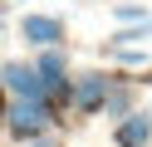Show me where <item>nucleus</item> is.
<instances>
[{"mask_svg":"<svg viewBox=\"0 0 152 147\" xmlns=\"http://www.w3.org/2000/svg\"><path fill=\"white\" fill-rule=\"evenodd\" d=\"M54 123H59V108L44 103V98H10V108H5V132L20 147L44 137V132H54Z\"/></svg>","mask_w":152,"mask_h":147,"instance_id":"f257e3e1","label":"nucleus"},{"mask_svg":"<svg viewBox=\"0 0 152 147\" xmlns=\"http://www.w3.org/2000/svg\"><path fill=\"white\" fill-rule=\"evenodd\" d=\"M113 20L118 25H142V20H152V10L137 5V0H123V5H113Z\"/></svg>","mask_w":152,"mask_h":147,"instance_id":"6e6552de","label":"nucleus"},{"mask_svg":"<svg viewBox=\"0 0 152 147\" xmlns=\"http://www.w3.org/2000/svg\"><path fill=\"white\" fill-rule=\"evenodd\" d=\"M20 39L30 49H59L64 39H69V25H64V15H39V10H30V15H20Z\"/></svg>","mask_w":152,"mask_h":147,"instance_id":"7ed1b4c3","label":"nucleus"},{"mask_svg":"<svg viewBox=\"0 0 152 147\" xmlns=\"http://www.w3.org/2000/svg\"><path fill=\"white\" fill-rule=\"evenodd\" d=\"M5 108H10V93L0 88V127H5Z\"/></svg>","mask_w":152,"mask_h":147,"instance_id":"9d476101","label":"nucleus"},{"mask_svg":"<svg viewBox=\"0 0 152 147\" xmlns=\"http://www.w3.org/2000/svg\"><path fill=\"white\" fill-rule=\"evenodd\" d=\"M113 78H118V74H103V69H83V74H74V88H69L74 118L103 113V103H108V93H113Z\"/></svg>","mask_w":152,"mask_h":147,"instance_id":"f03ea898","label":"nucleus"},{"mask_svg":"<svg viewBox=\"0 0 152 147\" xmlns=\"http://www.w3.org/2000/svg\"><path fill=\"white\" fill-rule=\"evenodd\" d=\"M25 147H69L59 132H44V137H34V142H25Z\"/></svg>","mask_w":152,"mask_h":147,"instance_id":"1a4fd4ad","label":"nucleus"},{"mask_svg":"<svg viewBox=\"0 0 152 147\" xmlns=\"http://www.w3.org/2000/svg\"><path fill=\"white\" fill-rule=\"evenodd\" d=\"M142 113H147V118H152V98H147V108H142Z\"/></svg>","mask_w":152,"mask_h":147,"instance_id":"9b49d317","label":"nucleus"},{"mask_svg":"<svg viewBox=\"0 0 152 147\" xmlns=\"http://www.w3.org/2000/svg\"><path fill=\"white\" fill-rule=\"evenodd\" d=\"M103 113H108L113 123H123L128 113H137V83L118 74V78H113V93H108V103H103Z\"/></svg>","mask_w":152,"mask_h":147,"instance_id":"423d86ee","label":"nucleus"},{"mask_svg":"<svg viewBox=\"0 0 152 147\" xmlns=\"http://www.w3.org/2000/svg\"><path fill=\"white\" fill-rule=\"evenodd\" d=\"M113 147H152V118L137 108L123 123H113Z\"/></svg>","mask_w":152,"mask_h":147,"instance_id":"39448f33","label":"nucleus"},{"mask_svg":"<svg viewBox=\"0 0 152 147\" xmlns=\"http://www.w3.org/2000/svg\"><path fill=\"white\" fill-rule=\"evenodd\" d=\"M0 25H5V15H0Z\"/></svg>","mask_w":152,"mask_h":147,"instance_id":"f8f14e48","label":"nucleus"},{"mask_svg":"<svg viewBox=\"0 0 152 147\" xmlns=\"http://www.w3.org/2000/svg\"><path fill=\"white\" fill-rule=\"evenodd\" d=\"M103 59H113L123 69H142L147 64V49H137V44H103Z\"/></svg>","mask_w":152,"mask_h":147,"instance_id":"0eeeda50","label":"nucleus"},{"mask_svg":"<svg viewBox=\"0 0 152 147\" xmlns=\"http://www.w3.org/2000/svg\"><path fill=\"white\" fill-rule=\"evenodd\" d=\"M0 88L10 98H44V83L34 74V59H5L0 64Z\"/></svg>","mask_w":152,"mask_h":147,"instance_id":"20e7f679","label":"nucleus"}]
</instances>
